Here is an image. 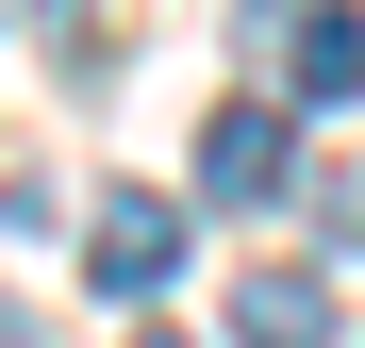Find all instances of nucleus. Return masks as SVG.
Wrapping results in <instances>:
<instances>
[{
    "label": "nucleus",
    "mask_w": 365,
    "mask_h": 348,
    "mask_svg": "<svg viewBox=\"0 0 365 348\" xmlns=\"http://www.w3.org/2000/svg\"><path fill=\"white\" fill-rule=\"evenodd\" d=\"M83 282H100V299H166V282H182V199L166 183H116L83 216Z\"/></svg>",
    "instance_id": "nucleus-1"
},
{
    "label": "nucleus",
    "mask_w": 365,
    "mask_h": 348,
    "mask_svg": "<svg viewBox=\"0 0 365 348\" xmlns=\"http://www.w3.org/2000/svg\"><path fill=\"white\" fill-rule=\"evenodd\" d=\"M282 133H299L282 100H216V116H200V199H232V216H266V199L299 183V149H282Z\"/></svg>",
    "instance_id": "nucleus-2"
},
{
    "label": "nucleus",
    "mask_w": 365,
    "mask_h": 348,
    "mask_svg": "<svg viewBox=\"0 0 365 348\" xmlns=\"http://www.w3.org/2000/svg\"><path fill=\"white\" fill-rule=\"evenodd\" d=\"M232 348H332V282L250 265V282H232Z\"/></svg>",
    "instance_id": "nucleus-3"
},
{
    "label": "nucleus",
    "mask_w": 365,
    "mask_h": 348,
    "mask_svg": "<svg viewBox=\"0 0 365 348\" xmlns=\"http://www.w3.org/2000/svg\"><path fill=\"white\" fill-rule=\"evenodd\" d=\"M365 83V17L316 0V17H282V100H349Z\"/></svg>",
    "instance_id": "nucleus-4"
},
{
    "label": "nucleus",
    "mask_w": 365,
    "mask_h": 348,
    "mask_svg": "<svg viewBox=\"0 0 365 348\" xmlns=\"http://www.w3.org/2000/svg\"><path fill=\"white\" fill-rule=\"evenodd\" d=\"M332 232H349V249H365V166H349V183H332Z\"/></svg>",
    "instance_id": "nucleus-5"
},
{
    "label": "nucleus",
    "mask_w": 365,
    "mask_h": 348,
    "mask_svg": "<svg viewBox=\"0 0 365 348\" xmlns=\"http://www.w3.org/2000/svg\"><path fill=\"white\" fill-rule=\"evenodd\" d=\"M133 348H182V332H133Z\"/></svg>",
    "instance_id": "nucleus-6"
}]
</instances>
